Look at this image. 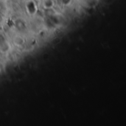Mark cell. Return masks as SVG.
<instances>
[]
</instances>
